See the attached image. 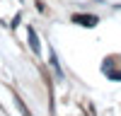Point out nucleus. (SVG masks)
<instances>
[{
	"label": "nucleus",
	"mask_w": 121,
	"mask_h": 116,
	"mask_svg": "<svg viewBox=\"0 0 121 116\" xmlns=\"http://www.w3.org/2000/svg\"><path fill=\"white\" fill-rule=\"evenodd\" d=\"M73 22H78V24H82V27H95L99 19L95 17V15H73Z\"/></svg>",
	"instance_id": "nucleus-1"
},
{
	"label": "nucleus",
	"mask_w": 121,
	"mask_h": 116,
	"mask_svg": "<svg viewBox=\"0 0 121 116\" xmlns=\"http://www.w3.org/2000/svg\"><path fill=\"white\" fill-rule=\"evenodd\" d=\"M104 73L112 77V80H119V82H121V70H116L114 63H112V68H109V63H104Z\"/></svg>",
	"instance_id": "nucleus-2"
},
{
	"label": "nucleus",
	"mask_w": 121,
	"mask_h": 116,
	"mask_svg": "<svg viewBox=\"0 0 121 116\" xmlns=\"http://www.w3.org/2000/svg\"><path fill=\"white\" fill-rule=\"evenodd\" d=\"M29 46H32L34 51H39V36L34 34V29H32V32H29Z\"/></svg>",
	"instance_id": "nucleus-3"
}]
</instances>
